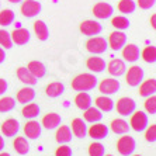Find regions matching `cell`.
Segmentation results:
<instances>
[{
    "instance_id": "cell-1",
    "label": "cell",
    "mask_w": 156,
    "mask_h": 156,
    "mask_svg": "<svg viewBox=\"0 0 156 156\" xmlns=\"http://www.w3.org/2000/svg\"><path fill=\"white\" fill-rule=\"evenodd\" d=\"M97 80L91 73H82L72 80V89L76 91H90L97 87Z\"/></svg>"
},
{
    "instance_id": "cell-2",
    "label": "cell",
    "mask_w": 156,
    "mask_h": 156,
    "mask_svg": "<svg viewBox=\"0 0 156 156\" xmlns=\"http://www.w3.org/2000/svg\"><path fill=\"white\" fill-rule=\"evenodd\" d=\"M136 149V142L132 136L125 134V136H121L117 142V151L121 156H131Z\"/></svg>"
},
{
    "instance_id": "cell-3",
    "label": "cell",
    "mask_w": 156,
    "mask_h": 156,
    "mask_svg": "<svg viewBox=\"0 0 156 156\" xmlns=\"http://www.w3.org/2000/svg\"><path fill=\"white\" fill-rule=\"evenodd\" d=\"M129 125L135 132H144V131L146 129V127L149 125L148 115H146L144 111H136V113L134 111V113L131 114Z\"/></svg>"
},
{
    "instance_id": "cell-4",
    "label": "cell",
    "mask_w": 156,
    "mask_h": 156,
    "mask_svg": "<svg viewBox=\"0 0 156 156\" xmlns=\"http://www.w3.org/2000/svg\"><path fill=\"white\" fill-rule=\"evenodd\" d=\"M86 48H87V51L91 52V54L100 55L107 51L108 42H107L105 38H103V37H94V38H90V40L86 42Z\"/></svg>"
},
{
    "instance_id": "cell-5",
    "label": "cell",
    "mask_w": 156,
    "mask_h": 156,
    "mask_svg": "<svg viewBox=\"0 0 156 156\" xmlns=\"http://www.w3.org/2000/svg\"><path fill=\"white\" fill-rule=\"evenodd\" d=\"M121 89V83L120 80L113 79V77H108V79L101 80V83L98 84V90L103 96H111L118 93Z\"/></svg>"
},
{
    "instance_id": "cell-6",
    "label": "cell",
    "mask_w": 156,
    "mask_h": 156,
    "mask_svg": "<svg viewBox=\"0 0 156 156\" xmlns=\"http://www.w3.org/2000/svg\"><path fill=\"white\" fill-rule=\"evenodd\" d=\"M136 110V103L131 97H121L117 101V111L122 117H128Z\"/></svg>"
},
{
    "instance_id": "cell-7",
    "label": "cell",
    "mask_w": 156,
    "mask_h": 156,
    "mask_svg": "<svg viewBox=\"0 0 156 156\" xmlns=\"http://www.w3.org/2000/svg\"><path fill=\"white\" fill-rule=\"evenodd\" d=\"M144 77H145V72L141 66H132L128 69L127 73V83L131 87H138L139 84L144 82Z\"/></svg>"
},
{
    "instance_id": "cell-8",
    "label": "cell",
    "mask_w": 156,
    "mask_h": 156,
    "mask_svg": "<svg viewBox=\"0 0 156 156\" xmlns=\"http://www.w3.org/2000/svg\"><path fill=\"white\" fill-rule=\"evenodd\" d=\"M41 10H42V6L37 0H26L21 4V14L27 18H33L35 16H38L41 13Z\"/></svg>"
},
{
    "instance_id": "cell-9",
    "label": "cell",
    "mask_w": 156,
    "mask_h": 156,
    "mask_svg": "<svg viewBox=\"0 0 156 156\" xmlns=\"http://www.w3.org/2000/svg\"><path fill=\"white\" fill-rule=\"evenodd\" d=\"M108 127L104 125L101 122H94V125H91L89 129H87V134L90 138H93L94 141H101V139L107 138L108 136Z\"/></svg>"
},
{
    "instance_id": "cell-10",
    "label": "cell",
    "mask_w": 156,
    "mask_h": 156,
    "mask_svg": "<svg viewBox=\"0 0 156 156\" xmlns=\"http://www.w3.org/2000/svg\"><path fill=\"white\" fill-rule=\"evenodd\" d=\"M80 31L87 37L98 35L103 31V26L98 21H94V20H86V21L80 24Z\"/></svg>"
},
{
    "instance_id": "cell-11",
    "label": "cell",
    "mask_w": 156,
    "mask_h": 156,
    "mask_svg": "<svg viewBox=\"0 0 156 156\" xmlns=\"http://www.w3.org/2000/svg\"><path fill=\"white\" fill-rule=\"evenodd\" d=\"M113 13H114V7L110 3H105V2H98L93 7V14L97 18H100V20L110 18L113 16Z\"/></svg>"
},
{
    "instance_id": "cell-12",
    "label": "cell",
    "mask_w": 156,
    "mask_h": 156,
    "mask_svg": "<svg viewBox=\"0 0 156 156\" xmlns=\"http://www.w3.org/2000/svg\"><path fill=\"white\" fill-rule=\"evenodd\" d=\"M125 44H127V35L122 31H114L110 34L108 45L113 51H121Z\"/></svg>"
},
{
    "instance_id": "cell-13",
    "label": "cell",
    "mask_w": 156,
    "mask_h": 156,
    "mask_svg": "<svg viewBox=\"0 0 156 156\" xmlns=\"http://www.w3.org/2000/svg\"><path fill=\"white\" fill-rule=\"evenodd\" d=\"M41 132H42V125L35 120H30L24 125V134L30 139H38L41 136Z\"/></svg>"
},
{
    "instance_id": "cell-14",
    "label": "cell",
    "mask_w": 156,
    "mask_h": 156,
    "mask_svg": "<svg viewBox=\"0 0 156 156\" xmlns=\"http://www.w3.org/2000/svg\"><path fill=\"white\" fill-rule=\"evenodd\" d=\"M18 131H20V122L17 120H14V118H9V120H6L2 124V132L7 138L16 136L18 134Z\"/></svg>"
},
{
    "instance_id": "cell-15",
    "label": "cell",
    "mask_w": 156,
    "mask_h": 156,
    "mask_svg": "<svg viewBox=\"0 0 156 156\" xmlns=\"http://www.w3.org/2000/svg\"><path fill=\"white\" fill-rule=\"evenodd\" d=\"M10 35H11V41H13V44L20 45V47L28 44L30 40H31V34H30V31L27 28H17V30H14Z\"/></svg>"
},
{
    "instance_id": "cell-16",
    "label": "cell",
    "mask_w": 156,
    "mask_h": 156,
    "mask_svg": "<svg viewBox=\"0 0 156 156\" xmlns=\"http://www.w3.org/2000/svg\"><path fill=\"white\" fill-rule=\"evenodd\" d=\"M141 56V49L135 44H125L122 48V58L128 62H136Z\"/></svg>"
},
{
    "instance_id": "cell-17",
    "label": "cell",
    "mask_w": 156,
    "mask_h": 156,
    "mask_svg": "<svg viewBox=\"0 0 156 156\" xmlns=\"http://www.w3.org/2000/svg\"><path fill=\"white\" fill-rule=\"evenodd\" d=\"M125 69H127V66H125V62H124L122 59H113V61L107 65L108 73L114 77L122 76L124 73H125Z\"/></svg>"
},
{
    "instance_id": "cell-18",
    "label": "cell",
    "mask_w": 156,
    "mask_h": 156,
    "mask_svg": "<svg viewBox=\"0 0 156 156\" xmlns=\"http://www.w3.org/2000/svg\"><path fill=\"white\" fill-rule=\"evenodd\" d=\"M70 129H72V134L79 139H84L87 136V125L82 118H75L72 121Z\"/></svg>"
},
{
    "instance_id": "cell-19",
    "label": "cell",
    "mask_w": 156,
    "mask_h": 156,
    "mask_svg": "<svg viewBox=\"0 0 156 156\" xmlns=\"http://www.w3.org/2000/svg\"><path fill=\"white\" fill-rule=\"evenodd\" d=\"M72 129L68 125H59L58 127V131H56V135H55V138H56V142L61 144V145H65V144H69L72 141Z\"/></svg>"
},
{
    "instance_id": "cell-20",
    "label": "cell",
    "mask_w": 156,
    "mask_h": 156,
    "mask_svg": "<svg viewBox=\"0 0 156 156\" xmlns=\"http://www.w3.org/2000/svg\"><path fill=\"white\" fill-rule=\"evenodd\" d=\"M62 122V117L56 113H49L42 118V127H45L47 129H56Z\"/></svg>"
},
{
    "instance_id": "cell-21",
    "label": "cell",
    "mask_w": 156,
    "mask_h": 156,
    "mask_svg": "<svg viewBox=\"0 0 156 156\" xmlns=\"http://www.w3.org/2000/svg\"><path fill=\"white\" fill-rule=\"evenodd\" d=\"M86 66L87 69L91 70L94 73H101L105 70V61L103 58H98V56H91V58L87 59L86 62Z\"/></svg>"
},
{
    "instance_id": "cell-22",
    "label": "cell",
    "mask_w": 156,
    "mask_h": 156,
    "mask_svg": "<svg viewBox=\"0 0 156 156\" xmlns=\"http://www.w3.org/2000/svg\"><path fill=\"white\" fill-rule=\"evenodd\" d=\"M27 69L31 72V75H33L35 79H42V77L47 75V68H45V65L40 61H31L28 63V66H27Z\"/></svg>"
},
{
    "instance_id": "cell-23",
    "label": "cell",
    "mask_w": 156,
    "mask_h": 156,
    "mask_svg": "<svg viewBox=\"0 0 156 156\" xmlns=\"http://www.w3.org/2000/svg\"><path fill=\"white\" fill-rule=\"evenodd\" d=\"M156 93V79L145 80L139 84V94L142 97H149V96H155Z\"/></svg>"
},
{
    "instance_id": "cell-24",
    "label": "cell",
    "mask_w": 156,
    "mask_h": 156,
    "mask_svg": "<svg viewBox=\"0 0 156 156\" xmlns=\"http://www.w3.org/2000/svg\"><path fill=\"white\" fill-rule=\"evenodd\" d=\"M96 107H97L101 113H110L113 111L115 104H114L113 98L107 97V96H100V97L96 98Z\"/></svg>"
},
{
    "instance_id": "cell-25",
    "label": "cell",
    "mask_w": 156,
    "mask_h": 156,
    "mask_svg": "<svg viewBox=\"0 0 156 156\" xmlns=\"http://www.w3.org/2000/svg\"><path fill=\"white\" fill-rule=\"evenodd\" d=\"M34 98H35V90L33 87H24L17 91V101L24 105L34 101Z\"/></svg>"
},
{
    "instance_id": "cell-26",
    "label": "cell",
    "mask_w": 156,
    "mask_h": 156,
    "mask_svg": "<svg viewBox=\"0 0 156 156\" xmlns=\"http://www.w3.org/2000/svg\"><path fill=\"white\" fill-rule=\"evenodd\" d=\"M40 113H41L40 105L37 104V103L31 101L24 105V108H23V111H21V115L24 117V118H27V120H35L37 117L40 115Z\"/></svg>"
},
{
    "instance_id": "cell-27",
    "label": "cell",
    "mask_w": 156,
    "mask_h": 156,
    "mask_svg": "<svg viewBox=\"0 0 156 156\" xmlns=\"http://www.w3.org/2000/svg\"><path fill=\"white\" fill-rule=\"evenodd\" d=\"M65 93V84L61 82H54V83L48 84L45 89V94L51 98H56Z\"/></svg>"
},
{
    "instance_id": "cell-28",
    "label": "cell",
    "mask_w": 156,
    "mask_h": 156,
    "mask_svg": "<svg viewBox=\"0 0 156 156\" xmlns=\"http://www.w3.org/2000/svg\"><path fill=\"white\" fill-rule=\"evenodd\" d=\"M17 77H18L20 82H23V83L27 84V86H34V84L38 83V79H35L27 68H18L17 69Z\"/></svg>"
},
{
    "instance_id": "cell-29",
    "label": "cell",
    "mask_w": 156,
    "mask_h": 156,
    "mask_svg": "<svg viewBox=\"0 0 156 156\" xmlns=\"http://www.w3.org/2000/svg\"><path fill=\"white\" fill-rule=\"evenodd\" d=\"M34 31H35V35L40 41H47L49 38V28L42 20H37L34 23Z\"/></svg>"
},
{
    "instance_id": "cell-30",
    "label": "cell",
    "mask_w": 156,
    "mask_h": 156,
    "mask_svg": "<svg viewBox=\"0 0 156 156\" xmlns=\"http://www.w3.org/2000/svg\"><path fill=\"white\" fill-rule=\"evenodd\" d=\"M84 121H87V122H100V121L103 120V113L100 111V110L97 108V107H89L87 110H84Z\"/></svg>"
},
{
    "instance_id": "cell-31",
    "label": "cell",
    "mask_w": 156,
    "mask_h": 156,
    "mask_svg": "<svg viewBox=\"0 0 156 156\" xmlns=\"http://www.w3.org/2000/svg\"><path fill=\"white\" fill-rule=\"evenodd\" d=\"M75 104H76V107L80 108V110H87L89 107H91L93 100H91V97H90L89 93H86V91H80L79 94L76 96V98H75Z\"/></svg>"
},
{
    "instance_id": "cell-32",
    "label": "cell",
    "mask_w": 156,
    "mask_h": 156,
    "mask_svg": "<svg viewBox=\"0 0 156 156\" xmlns=\"http://www.w3.org/2000/svg\"><path fill=\"white\" fill-rule=\"evenodd\" d=\"M111 131L117 135H125L129 131V124L122 118H117V120H113V122H111Z\"/></svg>"
},
{
    "instance_id": "cell-33",
    "label": "cell",
    "mask_w": 156,
    "mask_h": 156,
    "mask_svg": "<svg viewBox=\"0 0 156 156\" xmlns=\"http://www.w3.org/2000/svg\"><path fill=\"white\" fill-rule=\"evenodd\" d=\"M13 146H14L16 152L21 156L27 155L30 152V144L27 142V139L24 136H17L14 139V142H13Z\"/></svg>"
},
{
    "instance_id": "cell-34",
    "label": "cell",
    "mask_w": 156,
    "mask_h": 156,
    "mask_svg": "<svg viewBox=\"0 0 156 156\" xmlns=\"http://www.w3.org/2000/svg\"><path fill=\"white\" fill-rule=\"evenodd\" d=\"M14 18H16L14 11L10 10V9H4L3 11H0V26L3 27L11 26L13 21H14Z\"/></svg>"
},
{
    "instance_id": "cell-35",
    "label": "cell",
    "mask_w": 156,
    "mask_h": 156,
    "mask_svg": "<svg viewBox=\"0 0 156 156\" xmlns=\"http://www.w3.org/2000/svg\"><path fill=\"white\" fill-rule=\"evenodd\" d=\"M16 100L13 97H2L0 98V113H10L16 108Z\"/></svg>"
},
{
    "instance_id": "cell-36",
    "label": "cell",
    "mask_w": 156,
    "mask_h": 156,
    "mask_svg": "<svg viewBox=\"0 0 156 156\" xmlns=\"http://www.w3.org/2000/svg\"><path fill=\"white\" fill-rule=\"evenodd\" d=\"M118 10L124 14H132L136 10V3L134 0H121L118 3Z\"/></svg>"
},
{
    "instance_id": "cell-37",
    "label": "cell",
    "mask_w": 156,
    "mask_h": 156,
    "mask_svg": "<svg viewBox=\"0 0 156 156\" xmlns=\"http://www.w3.org/2000/svg\"><path fill=\"white\" fill-rule=\"evenodd\" d=\"M111 26L115 27L117 30H121V31H122V30L129 28L131 21L125 16H117V17H114L113 20H111Z\"/></svg>"
},
{
    "instance_id": "cell-38",
    "label": "cell",
    "mask_w": 156,
    "mask_h": 156,
    "mask_svg": "<svg viewBox=\"0 0 156 156\" xmlns=\"http://www.w3.org/2000/svg\"><path fill=\"white\" fill-rule=\"evenodd\" d=\"M141 55L146 63H155L156 62V48L153 47V45L146 47L145 49L141 52Z\"/></svg>"
},
{
    "instance_id": "cell-39",
    "label": "cell",
    "mask_w": 156,
    "mask_h": 156,
    "mask_svg": "<svg viewBox=\"0 0 156 156\" xmlns=\"http://www.w3.org/2000/svg\"><path fill=\"white\" fill-rule=\"evenodd\" d=\"M89 155L90 156H104L105 155V148L100 142H93L89 146Z\"/></svg>"
},
{
    "instance_id": "cell-40",
    "label": "cell",
    "mask_w": 156,
    "mask_h": 156,
    "mask_svg": "<svg viewBox=\"0 0 156 156\" xmlns=\"http://www.w3.org/2000/svg\"><path fill=\"white\" fill-rule=\"evenodd\" d=\"M0 45L4 49H10L13 47V41H11V35L6 30H0Z\"/></svg>"
},
{
    "instance_id": "cell-41",
    "label": "cell",
    "mask_w": 156,
    "mask_h": 156,
    "mask_svg": "<svg viewBox=\"0 0 156 156\" xmlns=\"http://www.w3.org/2000/svg\"><path fill=\"white\" fill-rule=\"evenodd\" d=\"M145 110L148 111V114H151V115H155L156 114V97L155 96H149V97H146Z\"/></svg>"
},
{
    "instance_id": "cell-42",
    "label": "cell",
    "mask_w": 156,
    "mask_h": 156,
    "mask_svg": "<svg viewBox=\"0 0 156 156\" xmlns=\"http://www.w3.org/2000/svg\"><path fill=\"white\" fill-rule=\"evenodd\" d=\"M145 139L151 144H155L156 142V125H151V127H146V134H145Z\"/></svg>"
},
{
    "instance_id": "cell-43",
    "label": "cell",
    "mask_w": 156,
    "mask_h": 156,
    "mask_svg": "<svg viewBox=\"0 0 156 156\" xmlns=\"http://www.w3.org/2000/svg\"><path fill=\"white\" fill-rule=\"evenodd\" d=\"M55 156H73V152H72V148L65 145H61L58 149H56V152H55Z\"/></svg>"
},
{
    "instance_id": "cell-44",
    "label": "cell",
    "mask_w": 156,
    "mask_h": 156,
    "mask_svg": "<svg viewBox=\"0 0 156 156\" xmlns=\"http://www.w3.org/2000/svg\"><path fill=\"white\" fill-rule=\"evenodd\" d=\"M156 4V0H138V6L142 10H151Z\"/></svg>"
},
{
    "instance_id": "cell-45",
    "label": "cell",
    "mask_w": 156,
    "mask_h": 156,
    "mask_svg": "<svg viewBox=\"0 0 156 156\" xmlns=\"http://www.w3.org/2000/svg\"><path fill=\"white\" fill-rule=\"evenodd\" d=\"M9 89V84H7V80L4 79H0V96H3Z\"/></svg>"
},
{
    "instance_id": "cell-46",
    "label": "cell",
    "mask_w": 156,
    "mask_h": 156,
    "mask_svg": "<svg viewBox=\"0 0 156 156\" xmlns=\"http://www.w3.org/2000/svg\"><path fill=\"white\" fill-rule=\"evenodd\" d=\"M4 61H6V52L3 48H0V63H3Z\"/></svg>"
},
{
    "instance_id": "cell-47",
    "label": "cell",
    "mask_w": 156,
    "mask_h": 156,
    "mask_svg": "<svg viewBox=\"0 0 156 156\" xmlns=\"http://www.w3.org/2000/svg\"><path fill=\"white\" fill-rule=\"evenodd\" d=\"M4 146H6V142H4V138L0 135V152L4 149Z\"/></svg>"
},
{
    "instance_id": "cell-48",
    "label": "cell",
    "mask_w": 156,
    "mask_h": 156,
    "mask_svg": "<svg viewBox=\"0 0 156 156\" xmlns=\"http://www.w3.org/2000/svg\"><path fill=\"white\" fill-rule=\"evenodd\" d=\"M155 20H156V16L153 14V16H152V18H151V24H152V27H153V28H155V27H156V24H155Z\"/></svg>"
},
{
    "instance_id": "cell-49",
    "label": "cell",
    "mask_w": 156,
    "mask_h": 156,
    "mask_svg": "<svg viewBox=\"0 0 156 156\" xmlns=\"http://www.w3.org/2000/svg\"><path fill=\"white\" fill-rule=\"evenodd\" d=\"M7 2H10V3H14V4H17V3H20V2H23V0H7Z\"/></svg>"
},
{
    "instance_id": "cell-50",
    "label": "cell",
    "mask_w": 156,
    "mask_h": 156,
    "mask_svg": "<svg viewBox=\"0 0 156 156\" xmlns=\"http://www.w3.org/2000/svg\"><path fill=\"white\" fill-rule=\"evenodd\" d=\"M0 156H11L10 153H7V152H2L0 153Z\"/></svg>"
},
{
    "instance_id": "cell-51",
    "label": "cell",
    "mask_w": 156,
    "mask_h": 156,
    "mask_svg": "<svg viewBox=\"0 0 156 156\" xmlns=\"http://www.w3.org/2000/svg\"><path fill=\"white\" fill-rule=\"evenodd\" d=\"M131 156H142V155H134V153H132V155H131Z\"/></svg>"
},
{
    "instance_id": "cell-52",
    "label": "cell",
    "mask_w": 156,
    "mask_h": 156,
    "mask_svg": "<svg viewBox=\"0 0 156 156\" xmlns=\"http://www.w3.org/2000/svg\"><path fill=\"white\" fill-rule=\"evenodd\" d=\"M104 156H113V155H104Z\"/></svg>"
}]
</instances>
